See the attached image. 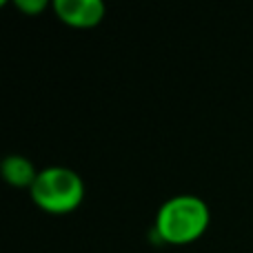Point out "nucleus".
I'll use <instances>...</instances> for the list:
<instances>
[{
	"mask_svg": "<svg viewBox=\"0 0 253 253\" xmlns=\"http://www.w3.org/2000/svg\"><path fill=\"white\" fill-rule=\"evenodd\" d=\"M209 211L205 202L193 196H180L169 200L158 213V233L167 242H191L207 229Z\"/></svg>",
	"mask_w": 253,
	"mask_h": 253,
	"instance_id": "nucleus-1",
	"label": "nucleus"
},
{
	"mask_svg": "<svg viewBox=\"0 0 253 253\" xmlns=\"http://www.w3.org/2000/svg\"><path fill=\"white\" fill-rule=\"evenodd\" d=\"M36 205H40L44 211L51 213H65L78 207L83 200V182L69 169H44L38 173L34 187H31Z\"/></svg>",
	"mask_w": 253,
	"mask_h": 253,
	"instance_id": "nucleus-2",
	"label": "nucleus"
},
{
	"mask_svg": "<svg viewBox=\"0 0 253 253\" xmlns=\"http://www.w3.org/2000/svg\"><path fill=\"white\" fill-rule=\"evenodd\" d=\"M20 7L29 9V11H38V9H42V7H44V2H38V4H27V2H20Z\"/></svg>",
	"mask_w": 253,
	"mask_h": 253,
	"instance_id": "nucleus-5",
	"label": "nucleus"
},
{
	"mask_svg": "<svg viewBox=\"0 0 253 253\" xmlns=\"http://www.w3.org/2000/svg\"><path fill=\"white\" fill-rule=\"evenodd\" d=\"M2 173H4V178H7L9 182L18 184V187H25V184H31V187H34L36 178H38V175L34 173L31 162L25 160V158H20V156L7 158L4 165H2Z\"/></svg>",
	"mask_w": 253,
	"mask_h": 253,
	"instance_id": "nucleus-4",
	"label": "nucleus"
},
{
	"mask_svg": "<svg viewBox=\"0 0 253 253\" xmlns=\"http://www.w3.org/2000/svg\"><path fill=\"white\" fill-rule=\"evenodd\" d=\"M58 16L74 27H91L105 13V7L98 0H60L56 2Z\"/></svg>",
	"mask_w": 253,
	"mask_h": 253,
	"instance_id": "nucleus-3",
	"label": "nucleus"
}]
</instances>
